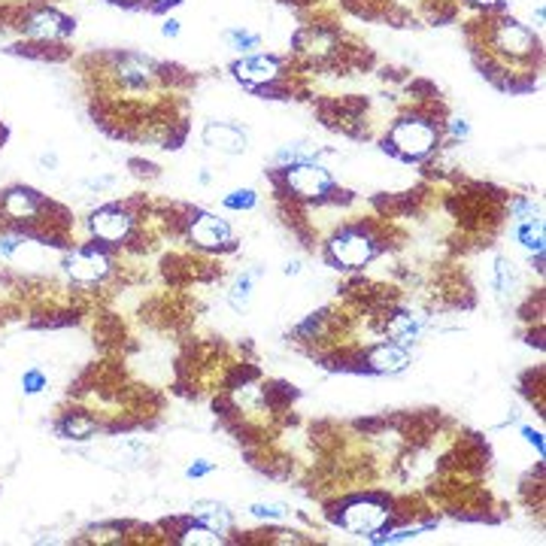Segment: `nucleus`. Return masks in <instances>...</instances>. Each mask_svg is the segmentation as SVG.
Here are the masks:
<instances>
[{"mask_svg":"<svg viewBox=\"0 0 546 546\" xmlns=\"http://www.w3.org/2000/svg\"><path fill=\"white\" fill-rule=\"evenodd\" d=\"M285 273H289V276L300 273V262H289V264H285Z\"/></svg>","mask_w":546,"mask_h":546,"instance_id":"32","label":"nucleus"},{"mask_svg":"<svg viewBox=\"0 0 546 546\" xmlns=\"http://www.w3.org/2000/svg\"><path fill=\"white\" fill-rule=\"evenodd\" d=\"M94 431H97V422L88 419V416H79V413H67L58 422V437H64V440H92Z\"/></svg>","mask_w":546,"mask_h":546,"instance_id":"16","label":"nucleus"},{"mask_svg":"<svg viewBox=\"0 0 546 546\" xmlns=\"http://www.w3.org/2000/svg\"><path fill=\"white\" fill-rule=\"evenodd\" d=\"M516 271H513V264L507 258H495V267H492V285L495 291H498L501 300H510L513 291H516Z\"/></svg>","mask_w":546,"mask_h":546,"instance_id":"17","label":"nucleus"},{"mask_svg":"<svg viewBox=\"0 0 546 546\" xmlns=\"http://www.w3.org/2000/svg\"><path fill=\"white\" fill-rule=\"evenodd\" d=\"M285 183H289V189L295 192L298 198H307V201L325 198V194L334 189V176L322 165H316V161L285 167Z\"/></svg>","mask_w":546,"mask_h":546,"instance_id":"2","label":"nucleus"},{"mask_svg":"<svg viewBox=\"0 0 546 546\" xmlns=\"http://www.w3.org/2000/svg\"><path fill=\"white\" fill-rule=\"evenodd\" d=\"M189 237L192 243H198L201 249H222L234 240V234L225 219H219L213 213H194L189 225Z\"/></svg>","mask_w":546,"mask_h":546,"instance_id":"5","label":"nucleus"},{"mask_svg":"<svg viewBox=\"0 0 546 546\" xmlns=\"http://www.w3.org/2000/svg\"><path fill=\"white\" fill-rule=\"evenodd\" d=\"M222 203L228 210H252L258 203V194H255V189H237V192L225 194Z\"/></svg>","mask_w":546,"mask_h":546,"instance_id":"22","label":"nucleus"},{"mask_svg":"<svg viewBox=\"0 0 546 546\" xmlns=\"http://www.w3.org/2000/svg\"><path fill=\"white\" fill-rule=\"evenodd\" d=\"M192 516L201 519L203 525L213 528V532H219V534L231 532V525H234L231 510H228L225 504H219V501H194L192 504Z\"/></svg>","mask_w":546,"mask_h":546,"instance_id":"14","label":"nucleus"},{"mask_svg":"<svg viewBox=\"0 0 546 546\" xmlns=\"http://www.w3.org/2000/svg\"><path fill=\"white\" fill-rule=\"evenodd\" d=\"M516 240L532 252V255H543V222L534 219V222H519L516 225Z\"/></svg>","mask_w":546,"mask_h":546,"instance_id":"19","label":"nucleus"},{"mask_svg":"<svg viewBox=\"0 0 546 546\" xmlns=\"http://www.w3.org/2000/svg\"><path fill=\"white\" fill-rule=\"evenodd\" d=\"M389 523H392V510L373 498L349 504L344 510V516H340V525L355 534H373V532H380V528H386Z\"/></svg>","mask_w":546,"mask_h":546,"instance_id":"4","label":"nucleus"},{"mask_svg":"<svg viewBox=\"0 0 546 546\" xmlns=\"http://www.w3.org/2000/svg\"><path fill=\"white\" fill-rule=\"evenodd\" d=\"M22 389L28 395H40L46 389V377L40 373L37 368H31V371H24V377H22Z\"/></svg>","mask_w":546,"mask_h":546,"instance_id":"25","label":"nucleus"},{"mask_svg":"<svg viewBox=\"0 0 546 546\" xmlns=\"http://www.w3.org/2000/svg\"><path fill=\"white\" fill-rule=\"evenodd\" d=\"M67 273L79 282H97L110 273V262L97 249H79L67 258Z\"/></svg>","mask_w":546,"mask_h":546,"instance_id":"11","label":"nucleus"},{"mask_svg":"<svg viewBox=\"0 0 546 546\" xmlns=\"http://www.w3.org/2000/svg\"><path fill=\"white\" fill-rule=\"evenodd\" d=\"M450 131H452V137H461V140H464V137L470 134V128H468V121H464V119H455L450 125Z\"/></svg>","mask_w":546,"mask_h":546,"instance_id":"29","label":"nucleus"},{"mask_svg":"<svg viewBox=\"0 0 546 546\" xmlns=\"http://www.w3.org/2000/svg\"><path fill=\"white\" fill-rule=\"evenodd\" d=\"M249 513L255 519H267V523H280V519L289 516V507L280 501H271V504H252Z\"/></svg>","mask_w":546,"mask_h":546,"instance_id":"21","label":"nucleus"},{"mask_svg":"<svg viewBox=\"0 0 546 546\" xmlns=\"http://www.w3.org/2000/svg\"><path fill=\"white\" fill-rule=\"evenodd\" d=\"M183 543H219L222 537H219V532H213V528H192V532H185V537H179Z\"/></svg>","mask_w":546,"mask_h":546,"instance_id":"24","label":"nucleus"},{"mask_svg":"<svg viewBox=\"0 0 546 546\" xmlns=\"http://www.w3.org/2000/svg\"><path fill=\"white\" fill-rule=\"evenodd\" d=\"M40 207H43V201H40V194L31 189H13L4 194V213L10 219H19V222H24V219H37Z\"/></svg>","mask_w":546,"mask_h":546,"instance_id":"13","label":"nucleus"},{"mask_svg":"<svg viewBox=\"0 0 546 546\" xmlns=\"http://www.w3.org/2000/svg\"><path fill=\"white\" fill-rule=\"evenodd\" d=\"M203 143H207L210 149H219L225 155H240V152H246L249 137H246V131H240L237 125H228V121H210V125L203 128Z\"/></svg>","mask_w":546,"mask_h":546,"instance_id":"10","label":"nucleus"},{"mask_svg":"<svg viewBox=\"0 0 546 546\" xmlns=\"http://www.w3.org/2000/svg\"><path fill=\"white\" fill-rule=\"evenodd\" d=\"M88 228H92V234L97 240L121 243L128 234H131V216H128L125 210H119V207H103V210H97L92 219H88Z\"/></svg>","mask_w":546,"mask_h":546,"instance_id":"6","label":"nucleus"},{"mask_svg":"<svg viewBox=\"0 0 546 546\" xmlns=\"http://www.w3.org/2000/svg\"><path fill=\"white\" fill-rule=\"evenodd\" d=\"M422 325H425V322H422V316L410 313V309H401V313H395L392 319H389L386 331H389V337H392V340H398L401 346H407L422 334Z\"/></svg>","mask_w":546,"mask_h":546,"instance_id":"15","label":"nucleus"},{"mask_svg":"<svg viewBox=\"0 0 546 546\" xmlns=\"http://www.w3.org/2000/svg\"><path fill=\"white\" fill-rule=\"evenodd\" d=\"M155 4H179V0H155Z\"/></svg>","mask_w":546,"mask_h":546,"instance_id":"34","label":"nucleus"},{"mask_svg":"<svg viewBox=\"0 0 546 546\" xmlns=\"http://www.w3.org/2000/svg\"><path fill=\"white\" fill-rule=\"evenodd\" d=\"M410 364V353L401 344H380L368 353V371L373 373H401Z\"/></svg>","mask_w":546,"mask_h":546,"instance_id":"12","label":"nucleus"},{"mask_svg":"<svg viewBox=\"0 0 546 546\" xmlns=\"http://www.w3.org/2000/svg\"><path fill=\"white\" fill-rule=\"evenodd\" d=\"M474 4H479V6H495V4H501V0H474Z\"/></svg>","mask_w":546,"mask_h":546,"instance_id":"33","label":"nucleus"},{"mask_svg":"<svg viewBox=\"0 0 546 546\" xmlns=\"http://www.w3.org/2000/svg\"><path fill=\"white\" fill-rule=\"evenodd\" d=\"M40 165H43V167H55V165H58V158H55V155H43V158H40Z\"/></svg>","mask_w":546,"mask_h":546,"instance_id":"31","label":"nucleus"},{"mask_svg":"<svg viewBox=\"0 0 546 546\" xmlns=\"http://www.w3.org/2000/svg\"><path fill=\"white\" fill-rule=\"evenodd\" d=\"M316 158H319V149H313V146L307 143H289L276 152L280 165H304V161H316Z\"/></svg>","mask_w":546,"mask_h":546,"instance_id":"20","label":"nucleus"},{"mask_svg":"<svg viewBox=\"0 0 546 546\" xmlns=\"http://www.w3.org/2000/svg\"><path fill=\"white\" fill-rule=\"evenodd\" d=\"M428 525H419V528H404V532H395V534H382V537H373V543H401V541H410L419 532H425Z\"/></svg>","mask_w":546,"mask_h":546,"instance_id":"26","label":"nucleus"},{"mask_svg":"<svg viewBox=\"0 0 546 546\" xmlns=\"http://www.w3.org/2000/svg\"><path fill=\"white\" fill-rule=\"evenodd\" d=\"M24 34L34 37V40H58V37H67L73 34V22L67 15H61L58 10H37L24 22Z\"/></svg>","mask_w":546,"mask_h":546,"instance_id":"9","label":"nucleus"},{"mask_svg":"<svg viewBox=\"0 0 546 546\" xmlns=\"http://www.w3.org/2000/svg\"><path fill=\"white\" fill-rule=\"evenodd\" d=\"M225 40L231 43L234 49H240V52H249V49H258V43H262V37L252 34V31H240V28H231L225 34Z\"/></svg>","mask_w":546,"mask_h":546,"instance_id":"23","label":"nucleus"},{"mask_svg":"<svg viewBox=\"0 0 546 546\" xmlns=\"http://www.w3.org/2000/svg\"><path fill=\"white\" fill-rule=\"evenodd\" d=\"M523 437L534 446L537 455H541V459H543V440H541V431H534V428H528V425H525V428H523Z\"/></svg>","mask_w":546,"mask_h":546,"instance_id":"28","label":"nucleus"},{"mask_svg":"<svg viewBox=\"0 0 546 546\" xmlns=\"http://www.w3.org/2000/svg\"><path fill=\"white\" fill-rule=\"evenodd\" d=\"M328 255L337 267H364L377 255V243L364 231H344L328 243Z\"/></svg>","mask_w":546,"mask_h":546,"instance_id":"3","label":"nucleus"},{"mask_svg":"<svg viewBox=\"0 0 546 546\" xmlns=\"http://www.w3.org/2000/svg\"><path fill=\"white\" fill-rule=\"evenodd\" d=\"M437 140H440V134L428 119H404V121H398L392 128V134H389L392 149L407 161L425 158L428 152H434Z\"/></svg>","mask_w":546,"mask_h":546,"instance_id":"1","label":"nucleus"},{"mask_svg":"<svg viewBox=\"0 0 546 546\" xmlns=\"http://www.w3.org/2000/svg\"><path fill=\"white\" fill-rule=\"evenodd\" d=\"M231 73L240 79V83L258 88V85L273 83V79L280 76V61L271 58V55H246V58L234 61Z\"/></svg>","mask_w":546,"mask_h":546,"instance_id":"8","label":"nucleus"},{"mask_svg":"<svg viewBox=\"0 0 546 546\" xmlns=\"http://www.w3.org/2000/svg\"><path fill=\"white\" fill-rule=\"evenodd\" d=\"M210 470H216V464H213V461H207V459H198L194 464H189L185 477H189V479H198V477H207Z\"/></svg>","mask_w":546,"mask_h":546,"instance_id":"27","label":"nucleus"},{"mask_svg":"<svg viewBox=\"0 0 546 546\" xmlns=\"http://www.w3.org/2000/svg\"><path fill=\"white\" fill-rule=\"evenodd\" d=\"M255 276H258V271H246V273H240L237 280H234L231 291H228V304L237 309V313H243V309L249 307V300H252V285H255Z\"/></svg>","mask_w":546,"mask_h":546,"instance_id":"18","label":"nucleus"},{"mask_svg":"<svg viewBox=\"0 0 546 546\" xmlns=\"http://www.w3.org/2000/svg\"><path fill=\"white\" fill-rule=\"evenodd\" d=\"M161 34H165V37H176L179 34V22L176 19H167L165 28H161Z\"/></svg>","mask_w":546,"mask_h":546,"instance_id":"30","label":"nucleus"},{"mask_svg":"<svg viewBox=\"0 0 546 546\" xmlns=\"http://www.w3.org/2000/svg\"><path fill=\"white\" fill-rule=\"evenodd\" d=\"M495 46H498L504 55H510V58H525V55L534 52L537 43L525 24H519L516 19H504L498 24V31H495Z\"/></svg>","mask_w":546,"mask_h":546,"instance_id":"7","label":"nucleus"}]
</instances>
